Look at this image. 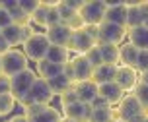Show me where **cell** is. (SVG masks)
I'll return each mask as SVG.
<instances>
[{"label":"cell","mask_w":148,"mask_h":122,"mask_svg":"<svg viewBox=\"0 0 148 122\" xmlns=\"http://www.w3.org/2000/svg\"><path fill=\"white\" fill-rule=\"evenodd\" d=\"M16 103H18V101L14 99V95H12V93H2V95H0V116L10 115V113L14 110Z\"/></svg>","instance_id":"f1b7e54d"},{"label":"cell","mask_w":148,"mask_h":122,"mask_svg":"<svg viewBox=\"0 0 148 122\" xmlns=\"http://www.w3.org/2000/svg\"><path fill=\"white\" fill-rule=\"evenodd\" d=\"M138 10L142 12L144 20H148V0H144V2H138Z\"/></svg>","instance_id":"bcb514c9"},{"label":"cell","mask_w":148,"mask_h":122,"mask_svg":"<svg viewBox=\"0 0 148 122\" xmlns=\"http://www.w3.org/2000/svg\"><path fill=\"white\" fill-rule=\"evenodd\" d=\"M109 120H115L113 118V107H101L92 110L90 122H109Z\"/></svg>","instance_id":"4316f807"},{"label":"cell","mask_w":148,"mask_h":122,"mask_svg":"<svg viewBox=\"0 0 148 122\" xmlns=\"http://www.w3.org/2000/svg\"><path fill=\"white\" fill-rule=\"evenodd\" d=\"M117 68H119V66H111V64L97 66V68H94L92 81H94V83H97V85H103V83H111V81H115Z\"/></svg>","instance_id":"2e32d148"},{"label":"cell","mask_w":148,"mask_h":122,"mask_svg":"<svg viewBox=\"0 0 148 122\" xmlns=\"http://www.w3.org/2000/svg\"><path fill=\"white\" fill-rule=\"evenodd\" d=\"M117 113H119V120L127 122V120H131V118H134V116L144 115L146 110L140 105V101L134 97V93H127L123 97V101L117 105Z\"/></svg>","instance_id":"8992f818"},{"label":"cell","mask_w":148,"mask_h":122,"mask_svg":"<svg viewBox=\"0 0 148 122\" xmlns=\"http://www.w3.org/2000/svg\"><path fill=\"white\" fill-rule=\"evenodd\" d=\"M0 37H2V29H0Z\"/></svg>","instance_id":"11a10c76"},{"label":"cell","mask_w":148,"mask_h":122,"mask_svg":"<svg viewBox=\"0 0 148 122\" xmlns=\"http://www.w3.org/2000/svg\"><path fill=\"white\" fill-rule=\"evenodd\" d=\"M144 122H148V113H146V116H144Z\"/></svg>","instance_id":"816d5d0a"},{"label":"cell","mask_w":148,"mask_h":122,"mask_svg":"<svg viewBox=\"0 0 148 122\" xmlns=\"http://www.w3.org/2000/svg\"><path fill=\"white\" fill-rule=\"evenodd\" d=\"M47 60H51V62H55L59 66H66L72 58H70V50L66 47H55V45H51V49L47 52Z\"/></svg>","instance_id":"44dd1931"},{"label":"cell","mask_w":148,"mask_h":122,"mask_svg":"<svg viewBox=\"0 0 148 122\" xmlns=\"http://www.w3.org/2000/svg\"><path fill=\"white\" fill-rule=\"evenodd\" d=\"M107 2L103 0H90V2H84V6L78 14L82 16V20L86 25H101L105 22V12H107Z\"/></svg>","instance_id":"7a4b0ae2"},{"label":"cell","mask_w":148,"mask_h":122,"mask_svg":"<svg viewBox=\"0 0 148 122\" xmlns=\"http://www.w3.org/2000/svg\"><path fill=\"white\" fill-rule=\"evenodd\" d=\"M2 37L8 41L10 47L22 45V27L16 25V23H12V25H8L6 29H2Z\"/></svg>","instance_id":"cb8c5ba5"},{"label":"cell","mask_w":148,"mask_h":122,"mask_svg":"<svg viewBox=\"0 0 148 122\" xmlns=\"http://www.w3.org/2000/svg\"><path fill=\"white\" fill-rule=\"evenodd\" d=\"M109 122H119V120H109Z\"/></svg>","instance_id":"db71d44e"},{"label":"cell","mask_w":148,"mask_h":122,"mask_svg":"<svg viewBox=\"0 0 148 122\" xmlns=\"http://www.w3.org/2000/svg\"><path fill=\"white\" fill-rule=\"evenodd\" d=\"M96 41L92 39V37L84 31V29H80V31H74L72 37H70V41H68L66 49L70 50V52H76L78 56H84L88 50H92L94 47H96Z\"/></svg>","instance_id":"ba28073f"},{"label":"cell","mask_w":148,"mask_h":122,"mask_svg":"<svg viewBox=\"0 0 148 122\" xmlns=\"http://www.w3.org/2000/svg\"><path fill=\"white\" fill-rule=\"evenodd\" d=\"M12 23H14V22H12V16L0 6V29H6L8 25H12Z\"/></svg>","instance_id":"ab89813d"},{"label":"cell","mask_w":148,"mask_h":122,"mask_svg":"<svg viewBox=\"0 0 148 122\" xmlns=\"http://www.w3.org/2000/svg\"><path fill=\"white\" fill-rule=\"evenodd\" d=\"M140 81H142V83H146V85H148V72L140 74Z\"/></svg>","instance_id":"c3c4849f"},{"label":"cell","mask_w":148,"mask_h":122,"mask_svg":"<svg viewBox=\"0 0 148 122\" xmlns=\"http://www.w3.org/2000/svg\"><path fill=\"white\" fill-rule=\"evenodd\" d=\"M8 14L12 16V22L16 23V25H20V27H25V25H31V16H27L23 10H20V6L12 8Z\"/></svg>","instance_id":"83f0119b"},{"label":"cell","mask_w":148,"mask_h":122,"mask_svg":"<svg viewBox=\"0 0 148 122\" xmlns=\"http://www.w3.org/2000/svg\"><path fill=\"white\" fill-rule=\"evenodd\" d=\"M129 10H127V29H136V27H142L144 25V16L142 12L138 10V2L136 4H127Z\"/></svg>","instance_id":"7402d4cb"},{"label":"cell","mask_w":148,"mask_h":122,"mask_svg":"<svg viewBox=\"0 0 148 122\" xmlns=\"http://www.w3.org/2000/svg\"><path fill=\"white\" fill-rule=\"evenodd\" d=\"M10 122H29V118H27L25 115H16V116L10 118Z\"/></svg>","instance_id":"7dc6e473"},{"label":"cell","mask_w":148,"mask_h":122,"mask_svg":"<svg viewBox=\"0 0 148 122\" xmlns=\"http://www.w3.org/2000/svg\"><path fill=\"white\" fill-rule=\"evenodd\" d=\"M62 122H76V120H70V118H62Z\"/></svg>","instance_id":"f907efd6"},{"label":"cell","mask_w":148,"mask_h":122,"mask_svg":"<svg viewBox=\"0 0 148 122\" xmlns=\"http://www.w3.org/2000/svg\"><path fill=\"white\" fill-rule=\"evenodd\" d=\"M59 14H60V20H62V23H66L68 20H70V18H74L78 12H74V10H70L68 6H64L62 2H59Z\"/></svg>","instance_id":"74e56055"},{"label":"cell","mask_w":148,"mask_h":122,"mask_svg":"<svg viewBox=\"0 0 148 122\" xmlns=\"http://www.w3.org/2000/svg\"><path fill=\"white\" fill-rule=\"evenodd\" d=\"M49 87H51L53 95H59V97H60L62 93H66L68 89H72L74 81H70L64 74H60V76H57V78L49 79Z\"/></svg>","instance_id":"603a6c76"},{"label":"cell","mask_w":148,"mask_h":122,"mask_svg":"<svg viewBox=\"0 0 148 122\" xmlns=\"http://www.w3.org/2000/svg\"><path fill=\"white\" fill-rule=\"evenodd\" d=\"M134 97L140 101V105L144 107V110L148 113V85L146 83H142V81H138V85L134 87Z\"/></svg>","instance_id":"4dcf8cb0"},{"label":"cell","mask_w":148,"mask_h":122,"mask_svg":"<svg viewBox=\"0 0 148 122\" xmlns=\"http://www.w3.org/2000/svg\"><path fill=\"white\" fill-rule=\"evenodd\" d=\"M97 47L101 50L103 64L119 66V62H121V47H117V45H97Z\"/></svg>","instance_id":"ffe728a7"},{"label":"cell","mask_w":148,"mask_h":122,"mask_svg":"<svg viewBox=\"0 0 148 122\" xmlns=\"http://www.w3.org/2000/svg\"><path fill=\"white\" fill-rule=\"evenodd\" d=\"M8 122H10V120H8Z\"/></svg>","instance_id":"9f6ffc18"},{"label":"cell","mask_w":148,"mask_h":122,"mask_svg":"<svg viewBox=\"0 0 148 122\" xmlns=\"http://www.w3.org/2000/svg\"><path fill=\"white\" fill-rule=\"evenodd\" d=\"M18 6L27 16H33V12L41 6V0H18Z\"/></svg>","instance_id":"d6a6232c"},{"label":"cell","mask_w":148,"mask_h":122,"mask_svg":"<svg viewBox=\"0 0 148 122\" xmlns=\"http://www.w3.org/2000/svg\"><path fill=\"white\" fill-rule=\"evenodd\" d=\"M127 10H129L127 4H109L105 12V22L127 27Z\"/></svg>","instance_id":"9a60e30c"},{"label":"cell","mask_w":148,"mask_h":122,"mask_svg":"<svg viewBox=\"0 0 148 122\" xmlns=\"http://www.w3.org/2000/svg\"><path fill=\"white\" fill-rule=\"evenodd\" d=\"M136 72H138V74L148 72V50H140V54H138V62H136Z\"/></svg>","instance_id":"8d00e7d4"},{"label":"cell","mask_w":148,"mask_h":122,"mask_svg":"<svg viewBox=\"0 0 148 122\" xmlns=\"http://www.w3.org/2000/svg\"><path fill=\"white\" fill-rule=\"evenodd\" d=\"M27 60L29 58L25 56V52H22V50L18 49H10L2 56V72H4V76H8V78H14V76H18L20 72H23V70H27L29 66H27Z\"/></svg>","instance_id":"6da1fadb"},{"label":"cell","mask_w":148,"mask_h":122,"mask_svg":"<svg viewBox=\"0 0 148 122\" xmlns=\"http://www.w3.org/2000/svg\"><path fill=\"white\" fill-rule=\"evenodd\" d=\"M129 43L134 45L138 50H148V29L142 27L129 29Z\"/></svg>","instance_id":"ac0fdd59"},{"label":"cell","mask_w":148,"mask_h":122,"mask_svg":"<svg viewBox=\"0 0 148 122\" xmlns=\"http://www.w3.org/2000/svg\"><path fill=\"white\" fill-rule=\"evenodd\" d=\"M37 78H39L37 72L31 70V68H27V70L20 72L18 76H14V78H12V95H14V99L22 101L23 97L31 91V87H33Z\"/></svg>","instance_id":"277c9868"},{"label":"cell","mask_w":148,"mask_h":122,"mask_svg":"<svg viewBox=\"0 0 148 122\" xmlns=\"http://www.w3.org/2000/svg\"><path fill=\"white\" fill-rule=\"evenodd\" d=\"M47 14H49V2L41 0V6L37 8L31 16V23H35L39 27H47Z\"/></svg>","instance_id":"484cf974"},{"label":"cell","mask_w":148,"mask_h":122,"mask_svg":"<svg viewBox=\"0 0 148 122\" xmlns=\"http://www.w3.org/2000/svg\"><path fill=\"white\" fill-rule=\"evenodd\" d=\"M62 4L68 6L70 10H74V12H80L82 6H84V2H82V0H78V2H74V0H62Z\"/></svg>","instance_id":"7bdbcfd3"},{"label":"cell","mask_w":148,"mask_h":122,"mask_svg":"<svg viewBox=\"0 0 148 122\" xmlns=\"http://www.w3.org/2000/svg\"><path fill=\"white\" fill-rule=\"evenodd\" d=\"M37 31H33V27L31 25H25V27H22V45H25L27 41H29L31 37L35 35Z\"/></svg>","instance_id":"60d3db41"},{"label":"cell","mask_w":148,"mask_h":122,"mask_svg":"<svg viewBox=\"0 0 148 122\" xmlns=\"http://www.w3.org/2000/svg\"><path fill=\"white\" fill-rule=\"evenodd\" d=\"M62 118H64V116L60 115L57 108H53L51 105H49V107L45 108L41 115L35 116V118H33L31 122H62Z\"/></svg>","instance_id":"d4e9b609"},{"label":"cell","mask_w":148,"mask_h":122,"mask_svg":"<svg viewBox=\"0 0 148 122\" xmlns=\"http://www.w3.org/2000/svg\"><path fill=\"white\" fill-rule=\"evenodd\" d=\"M64 25H68V27H70V31H80V29L86 27V23H84V20H82L80 14H76L74 18H70Z\"/></svg>","instance_id":"d590c367"},{"label":"cell","mask_w":148,"mask_h":122,"mask_svg":"<svg viewBox=\"0 0 148 122\" xmlns=\"http://www.w3.org/2000/svg\"><path fill=\"white\" fill-rule=\"evenodd\" d=\"M74 91L78 95V101L80 103L92 105V101L97 97V83H94L92 79H88V81H78V83H74Z\"/></svg>","instance_id":"5bb4252c"},{"label":"cell","mask_w":148,"mask_h":122,"mask_svg":"<svg viewBox=\"0 0 148 122\" xmlns=\"http://www.w3.org/2000/svg\"><path fill=\"white\" fill-rule=\"evenodd\" d=\"M140 76L136 72V68H129V66H119L117 76H115V83H117L125 93H133L134 87L138 85Z\"/></svg>","instance_id":"52a82bcc"},{"label":"cell","mask_w":148,"mask_h":122,"mask_svg":"<svg viewBox=\"0 0 148 122\" xmlns=\"http://www.w3.org/2000/svg\"><path fill=\"white\" fill-rule=\"evenodd\" d=\"M144 27H146V29H148V20H146V22H144Z\"/></svg>","instance_id":"f5cc1de1"},{"label":"cell","mask_w":148,"mask_h":122,"mask_svg":"<svg viewBox=\"0 0 148 122\" xmlns=\"http://www.w3.org/2000/svg\"><path fill=\"white\" fill-rule=\"evenodd\" d=\"M138 54H140V50L136 49L134 45L125 43L123 47H121V66L136 68V62H138Z\"/></svg>","instance_id":"d6986e66"},{"label":"cell","mask_w":148,"mask_h":122,"mask_svg":"<svg viewBox=\"0 0 148 122\" xmlns=\"http://www.w3.org/2000/svg\"><path fill=\"white\" fill-rule=\"evenodd\" d=\"M70 64H72V70H74V83L92 79V76H94V66L88 62L86 56H74L70 60Z\"/></svg>","instance_id":"30bf717a"},{"label":"cell","mask_w":148,"mask_h":122,"mask_svg":"<svg viewBox=\"0 0 148 122\" xmlns=\"http://www.w3.org/2000/svg\"><path fill=\"white\" fill-rule=\"evenodd\" d=\"M62 20H60L59 14V2H49V14H47V29L55 27V25H60Z\"/></svg>","instance_id":"f546056e"},{"label":"cell","mask_w":148,"mask_h":122,"mask_svg":"<svg viewBox=\"0 0 148 122\" xmlns=\"http://www.w3.org/2000/svg\"><path fill=\"white\" fill-rule=\"evenodd\" d=\"M29 95H31V99H33V103H41V105H49L53 101V97H55L51 87H49V81L47 79H41V78L35 79Z\"/></svg>","instance_id":"8fae6325"},{"label":"cell","mask_w":148,"mask_h":122,"mask_svg":"<svg viewBox=\"0 0 148 122\" xmlns=\"http://www.w3.org/2000/svg\"><path fill=\"white\" fill-rule=\"evenodd\" d=\"M101 107H111V105L103 99V97H101V95H97L96 99L92 101V108H101Z\"/></svg>","instance_id":"ee69618b"},{"label":"cell","mask_w":148,"mask_h":122,"mask_svg":"<svg viewBox=\"0 0 148 122\" xmlns=\"http://www.w3.org/2000/svg\"><path fill=\"white\" fill-rule=\"evenodd\" d=\"M92 105H88V103H74V105H70V107L62 108V115H64V118H70V120H76V122H90V118H92Z\"/></svg>","instance_id":"9c48e42d"},{"label":"cell","mask_w":148,"mask_h":122,"mask_svg":"<svg viewBox=\"0 0 148 122\" xmlns=\"http://www.w3.org/2000/svg\"><path fill=\"white\" fill-rule=\"evenodd\" d=\"M84 56L88 58V62L94 66V68H97V66L103 64V58H101V50H99V47H97V45H96V47H94L92 50H88V52H86Z\"/></svg>","instance_id":"1f68e13d"},{"label":"cell","mask_w":148,"mask_h":122,"mask_svg":"<svg viewBox=\"0 0 148 122\" xmlns=\"http://www.w3.org/2000/svg\"><path fill=\"white\" fill-rule=\"evenodd\" d=\"M2 74L4 72H2V56H0V76H2Z\"/></svg>","instance_id":"681fc988"},{"label":"cell","mask_w":148,"mask_h":122,"mask_svg":"<svg viewBox=\"0 0 148 122\" xmlns=\"http://www.w3.org/2000/svg\"><path fill=\"white\" fill-rule=\"evenodd\" d=\"M35 72L37 76L41 79H53V78H57V76H60V74L64 72V66H59V64H55V62H51V60H41V62H37V68H35Z\"/></svg>","instance_id":"e0dca14e"},{"label":"cell","mask_w":148,"mask_h":122,"mask_svg":"<svg viewBox=\"0 0 148 122\" xmlns=\"http://www.w3.org/2000/svg\"><path fill=\"white\" fill-rule=\"evenodd\" d=\"M129 37V29L115 25V23L103 22L99 25V37H97V45H121Z\"/></svg>","instance_id":"5b68a950"},{"label":"cell","mask_w":148,"mask_h":122,"mask_svg":"<svg viewBox=\"0 0 148 122\" xmlns=\"http://www.w3.org/2000/svg\"><path fill=\"white\" fill-rule=\"evenodd\" d=\"M74 31H70L68 25L60 23V25H55V27L47 29V37H49V43L55 45V47H66L70 37H72Z\"/></svg>","instance_id":"7c38bea8"},{"label":"cell","mask_w":148,"mask_h":122,"mask_svg":"<svg viewBox=\"0 0 148 122\" xmlns=\"http://www.w3.org/2000/svg\"><path fill=\"white\" fill-rule=\"evenodd\" d=\"M97 95H101L107 103H109L111 107L113 105H119L123 97H125V91L121 89V87L115 83V81H111V83H103V85H97Z\"/></svg>","instance_id":"4fadbf2b"},{"label":"cell","mask_w":148,"mask_h":122,"mask_svg":"<svg viewBox=\"0 0 148 122\" xmlns=\"http://www.w3.org/2000/svg\"><path fill=\"white\" fill-rule=\"evenodd\" d=\"M84 31H86V33H88V35L97 43V37H99V27H97V25H86Z\"/></svg>","instance_id":"b9f144b4"},{"label":"cell","mask_w":148,"mask_h":122,"mask_svg":"<svg viewBox=\"0 0 148 122\" xmlns=\"http://www.w3.org/2000/svg\"><path fill=\"white\" fill-rule=\"evenodd\" d=\"M2 93H12V78L8 76H0V95Z\"/></svg>","instance_id":"f35d334b"},{"label":"cell","mask_w":148,"mask_h":122,"mask_svg":"<svg viewBox=\"0 0 148 122\" xmlns=\"http://www.w3.org/2000/svg\"><path fill=\"white\" fill-rule=\"evenodd\" d=\"M74 103H78V95H76V91H74V87H72V89H68L66 93L60 95V107L66 108L70 105H74Z\"/></svg>","instance_id":"e575fe53"},{"label":"cell","mask_w":148,"mask_h":122,"mask_svg":"<svg viewBox=\"0 0 148 122\" xmlns=\"http://www.w3.org/2000/svg\"><path fill=\"white\" fill-rule=\"evenodd\" d=\"M47 107H49V105H41V103H33V105H29L27 108H23V115L27 116V118H29V122H31L33 118H35V116H39V115H41V113H43V110H45Z\"/></svg>","instance_id":"836d02e7"},{"label":"cell","mask_w":148,"mask_h":122,"mask_svg":"<svg viewBox=\"0 0 148 122\" xmlns=\"http://www.w3.org/2000/svg\"><path fill=\"white\" fill-rule=\"evenodd\" d=\"M49 49H51V43H49L47 33H35L27 43L23 45L25 56L29 58V60H33V62H41V60H45Z\"/></svg>","instance_id":"3957f363"},{"label":"cell","mask_w":148,"mask_h":122,"mask_svg":"<svg viewBox=\"0 0 148 122\" xmlns=\"http://www.w3.org/2000/svg\"><path fill=\"white\" fill-rule=\"evenodd\" d=\"M10 49H12V47L8 45V41L4 39V37H0V56H4V54H6Z\"/></svg>","instance_id":"f6af8a7d"}]
</instances>
